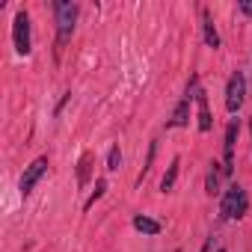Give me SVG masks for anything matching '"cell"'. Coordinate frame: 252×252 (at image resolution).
<instances>
[{
    "instance_id": "1",
    "label": "cell",
    "mask_w": 252,
    "mask_h": 252,
    "mask_svg": "<svg viewBox=\"0 0 252 252\" xmlns=\"http://www.w3.org/2000/svg\"><path fill=\"white\" fill-rule=\"evenodd\" d=\"M74 18H77V6H74V3H57V27H60L57 51L68 42V36H71V30H74Z\"/></svg>"
},
{
    "instance_id": "13",
    "label": "cell",
    "mask_w": 252,
    "mask_h": 252,
    "mask_svg": "<svg viewBox=\"0 0 252 252\" xmlns=\"http://www.w3.org/2000/svg\"><path fill=\"white\" fill-rule=\"evenodd\" d=\"M104 190H107V181H98V184H95V193H92V196H89V202H86V211L95 205V199H101V196H104Z\"/></svg>"
},
{
    "instance_id": "15",
    "label": "cell",
    "mask_w": 252,
    "mask_h": 252,
    "mask_svg": "<svg viewBox=\"0 0 252 252\" xmlns=\"http://www.w3.org/2000/svg\"><path fill=\"white\" fill-rule=\"evenodd\" d=\"M119 163H122V155H119V149H113L110 160H107V169H119Z\"/></svg>"
},
{
    "instance_id": "8",
    "label": "cell",
    "mask_w": 252,
    "mask_h": 252,
    "mask_svg": "<svg viewBox=\"0 0 252 252\" xmlns=\"http://www.w3.org/2000/svg\"><path fill=\"white\" fill-rule=\"evenodd\" d=\"M196 98H199V128H202V131H211V113H208V98H205V92H199Z\"/></svg>"
},
{
    "instance_id": "5",
    "label": "cell",
    "mask_w": 252,
    "mask_h": 252,
    "mask_svg": "<svg viewBox=\"0 0 252 252\" xmlns=\"http://www.w3.org/2000/svg\"><path fill=\"white\" fill-rule=\"evenodd\" d=\"M45 172H48V158H39V160H33V163L27 166V172L21 175V193L27 196V193L36 187V181H39Z\"/></svg>"
},
{
    "instance_id": "3",
    "label": "cell",
    "mask_w": 252,
    "mask_h": 252,
    "mask_svg": "<svg viewBox=\"0 0 252 252\" xmlns=\"http://www.w3.org/2000/svg\"><path fill=\"white\" fill-rule=\"evenodd\" d=\"M243 98H246V80H243V74L237 71V74H231V80H228L225 107H228L231 113H237V110H240V104H243Z\"/></svg>"
},
{
    "instance_id": "9",
    "label": "cell",
    "mask_w": 252,
    "mask_h": 252,
    "mask_svg": "<svg viewBox=\"0 0 252 252\" xmlns=\"http://www.w3.org/2000/svg\"><path fill=\"white\" fill-rule=\"evenodd\" d=\"M178 163H181V160L175 158V160H172V166L166 169V175H163V181H160V190H163V193H169V190L175 187V178H178Z\"/></svg>"
},
{
    "instance_id": "10",
    "label": "cell",
    "mask_w": 252,
    "mask_h": 252,
    "mask_svg": "<svg viewBox=\"0 0 252 252\" xmlns=\"http://www.w3.org/2000/svg\"><path fill=\"white\" fill-rule=\"evenodd\" d=\"M187 116H190V101H181L178 107H175V116H172V128H181V125H187Z\"/></svg>"
},
{
    "instance_id": "14",
    "label": "cell",
    "mask_w": 252,
    "mask_h": 252,
    "mask_svg": "<svg viewBox=\"0 0 252 252\" xmlns=\"http://www.w3.org/2000/svg\"><path fill=\"white\" fill-rule=\"evenodd\" d=\"M208 193H211V196H214V193H220V175H217V172H211V175H208Z\"/></svg>"
},
{
    "instance_id": "11",
    "label": "cell",
    "mask_w": 252,
    "mask_h": 252,
    "mask_svg": "<svg viewBox=\"0 0 252 252\" xmlns=\"http://www.w3.org/2000/svg\"><path fill=\"white\" fill-rule=\"evenodd\" d=\"M89 163H92V155H83L80 158V169H77V181L80 184H86V178H89Z\"/></svg>"
},
{
    "instance_id": "7",
    "label": "cell",
    "mask_w": 252,
    "mask_h": 252,
    "mask_svg": "<svg viewBox=\"0 0 252 252\" xmlns=\"http://www.w3.org/2000/svg\"><path fill=\"white\" fill-rule=\"evenodd\" d=\"M134 228L143 234H160V222L152 217H134Z\"/></svg>"
},
{
    "instance_id": "16",
    "label": "cell",
    "mask_w": 252,
    "mask_h": 252,
    "mask_svg": "<svg viewBox=\"0 0 252 252\" xmlns=\"http://www.w3.org/2000/svg\"><path fill=\"white\" fill-rule=\"evenodd\" d=\"M243 12H246V15H252V0H246V3H243Z\"/></svg>"
},
{
    "instance_id": "12",
    "label": "cell",
    "mask_w": 252,
    "mask_h": 252,
    "mask_svg": "<svg viewBox=\"0 0 252 252\" xmlns=\"http://www.w3.org/2000/svg\"><path fill=\"white\" fill-rule=\"evenodd\" d=\"M205 42H208L211 48H220V36H217L214 24H205Z\"/></svg>"
},
{
    "instance_id": "6",
    "label": "cell",
    "mask_w": 252,
    "mask_h": 252,
    "mask_svg": "<svg viewBox=\"0 0 252 252\" xmlns=\"http://www.w3.org/2000/svg\"><path fill=\"white\" fill-rule=\"evenodd\" d=\"M234 140H237V122H231L225 128V163H222V172L231 175V160H234Z\"/></svg>"
},
{
    "instance_id": "2",
    "label": "cell",
    "mask_w": 252,
    "mask_h": 252,
    "mask_svg": "<svg viewBox=\"0 0 252 252\" xmlns=\"http://www.w3.org/2000/svg\"><path fill=\"white\" fill-rule=\"evenodd\" d=\"M246 214V190L243 187H228L225 199H222V217L225 220H234V217H243Z\"/></svg>"
},
{
    "instance_id": "4",
    "label": "cell",
    "mask_w": 252,
    "mask_h": 252,
    "mask_svg": "<svg viewBox=\"0 0 252 252\" xmlns=\"http://www.w3.org/2000/svg\"><path fill=\"white\" fill-rule=\"evenodd\" d=\"M12 36H15V51L18 54H30V18H27V12H18L15 15Z\"/></svg>"
}]
</instances>
